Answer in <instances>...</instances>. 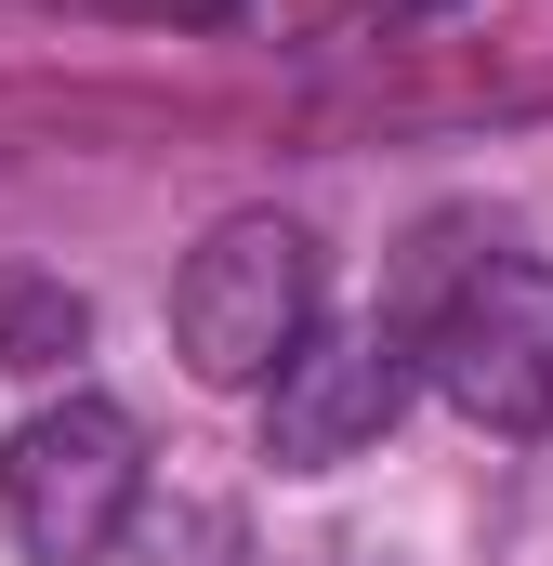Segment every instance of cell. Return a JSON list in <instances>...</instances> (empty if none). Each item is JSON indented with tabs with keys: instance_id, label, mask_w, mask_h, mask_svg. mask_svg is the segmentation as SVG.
<instances>
[{
	"instance_id": "cell-3",
	"label": "cell",
	"mask_w": 553,
	"mask_h": 566,
	"mask_svg": "<svg viewBox=\"0 0 553 566\" xmlns=\"http://www.w3.org/2000/svg\"><path fill=\"white\" fill-rule=\"evenodd\" d=\"M145 501V434L106 396H53L0 448V541L27 566H93Z\"/></svg>"
},
{
	"instance_id": "cell-4",
	"label": "cell",
	"mask_w": 553,
	"mask_h": 566,
	"mask_svg": "<svg viewBox=\"0 0 553 566\" xmlns=\"http://www.w3.org/2000/svg\"><path fill=\"white\" fill-rule=\"evenodd\" d=\"M409 329H383V316H343V329H303L290 356H276L264 382V461L276 474H343V461H369L396 409H409Z\"/></svg>"
},
{
	"instance_id": "cell-5",
	"label": "cell",
	"mask_w": 553,
	"mask_h": 566,
	"mask_svg": "<svg viewBox=\"0 0 553 566\" xmlns=\"http://www.w3.org/2000/svg\"><path fill=\"white\" fill-rule=\"evenodd\" d=\"M93 343V303L40 264H0V369H66Z\"/></svg>"
},
{
	"instance_id": "cell-2",
	"label": "cell",
	"mask_w": 553,
	"mask_h": 566,
	"mask_svg": "<svg viewBox=\"0 0 553 566\" xmlns=\"http://www.w3.org/2000/svg\"><path fill=\"white\" fill-rule=\"evenodd\" d=\"M409 369L488 434H541L553 422V264L528 251H474L461 277L435 290Z\"/></svg>"
},
{
	"instance_id": "cell-1",
	"label": "cell",
	"mask_w": 553,
	"mask_h": 566,
	"mask_svg": "<svg viewBox=\"0 0 553 566\" xmlns=\"http://www.w3.org/2000/svg\"><path fill=\"white\" fill-rule=\"evenodd\" d=\"M303 329H316V238L290 211H225L171 277V356L238 396V382H276Z\"/></svg>"
}]
</instances>
